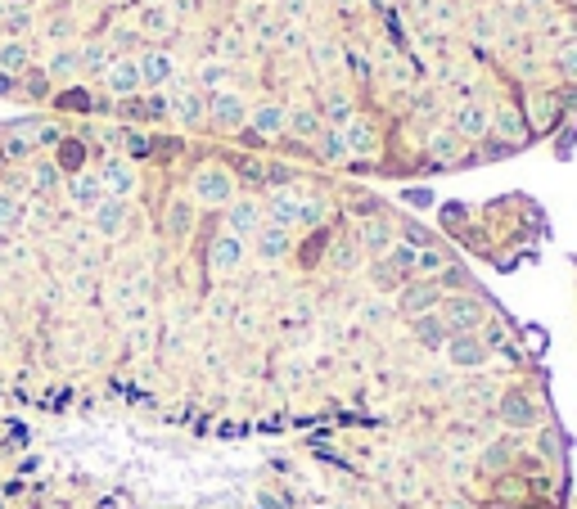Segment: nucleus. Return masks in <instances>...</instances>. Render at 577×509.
Segmentation results:
<instances>
[{"label": "nucleus", "mask_w": 577, "mask_h": 509, "mask_svg": "<svg viewBox=\"0 0 577 509\" xmlns=\"http://www.w3.org/2000/svg\"><path fill=\"white\" fill-rule=\"evenodd\" d=\"M190 194H194L199 208H231L234 203V171L217 167V162L199 167V171L190 176Z\"/></svg>", "instance_id": "1"}, {"label": "nucleus", "mask_w": 577, "mask_h": 509, "mask_svg": "<svg viewBox=\"0 0 577 509\" xmlns=\"http://www.w3.org/2000/svg\"><path fill=\"white\" fill-rule=\"evenodd\" d=\"M443 311V325H447V334H478L482 325H487V307H482V298H473V293H452V298H443L438 302Z\"/></svg>", "instance_id": "2"}, {"label": "nucleus", "mask_w": 577, "mask_h": 509, "mask_svg": "<svg viewBox=\"0 0 577 509\" xmlns=\"http://www.w3.org/2000/svg\"><path fill=\"white\" fill-rule=\"evenodd\" d=\"M298 203H303V185H280L266 194V208L262 217H271V226H298Z\"/></svg>", "instance_id": "3"}, {"label": "nucleus", "mask_w": 577, "mask_h": 509, "mask_svg": "<svg viewBox=\"0 0 577 509\" xmlns=\"http://www.w3.org/2000/svg\"><path fill=\"white\" fill-rule=\"evenodd\" d=\"M402 293V311L415 320V316H429L438 302H443V284L438 279H411V284H402L397 289Z\"/></svg>", "instance_id": "4"}, {"label": "nucleus", "mask_w": 577, "mask_h": 509, "mask_svg": "<svg viewBox=\"0 0 577 509\" xmlns=\"http://www.w3.org/2000/svg\"><path fill=\"white\" fill-rule=\"evenodd\" d=\"M443 352H447V361H452L456 370H478V366H487V357H492L487 343H482L478 334H452Z\"/></svg>", "instance_id": "5"}, {"label": "nucleus", "mask_w": 577, "mask_h": 509, "mask_svg": "<svg viewBox=\"0 0 577 509\" xmlns=\"http://www.w3.org/2000/svg\"><path fill=\"white\" fill-rule=\"evenodd\" d=\"M501 419H505L510 428H532V424L542 419V406H537L523 387H514V392L501 396Z\"/></svg>", "instance_id": "6"}, {"label": "nucleus", "mask_w": 577, "mask_h": 509, "mask_svg": "<svg viewBox=\"0 0 577 509\" xmlns=\"http://www.w3.org/2000/svg\"><path fill=\"white\" fill-rule=\"evenodd\" d=\"M208 118H213V127H222V131L248 127V109H244V100L231 95V91H217V95L208 100Z\"/></svg>", "instance_id": "7"}, {"label": "nucleus", "mask_w": 577, "mask_h": 509, "mask_svg": "<svg viewBox=\"0 0 577 509\" xmlns=\"http://www.w3.org/2000/svg\"><path fill=\"white\" fill-rule=\"evenodd\" d=\"M262 230V203H253V199H234L231 208H226V235L234 240H253Z\"/></svg>", "instance_id": "8"}, {"label": "nucleus", "mask_w": 577, "mask_h": 509, "mask_svg": "<svg viewBox=\"0 0 577 509\" xmlns=\"http://www.w3.org/2000/svg\"><path fill=\"white\" fill-rule=\"evenodd\" d=\"M100 181H104V194L117 199V203H126V199L135 194V167H131L126 158H109V162L100 167Z\"/></svg>", "instance_id": "9"}, {"label": "nucleus", "mask_w": 577, "mask_h": 509, "mask_svg": "<svg viewBox=\"0 0 577 509\" xmlns=\"http://www.w3.org/2000/svg\"><path fill=\"white\" fill-rule=\"evenodd\" d=\"M68 199H73V208H82V212H95L109 194H104V181H100V171H77L73 181H68Z\"/></svg>", "instance_id": "10"}, {"label": "nucleus", "mask_w": 577, "mask_h": 509, "mask_svg": "<svg viewBox=\"0 0 577 509\" xmlns=\"http://www.w3.org/2000/svg\"><path fill=\"white\" fill-rule=\"evenodd\" d=\"M104 86H109V95H117V100L140 95L144 86H140V68H135V59H114V64L104 68Z\"/></svg>", "instance_id": "11"}, {"label": "nucleus", "mask_w": 577, "mask_h": 509, "mask_svg": "<svg viewBox=\"0 0 577 509\" xmlns=\"http://www.w3.org/2000/svg\"><path fill=\"white\" fill-rule=\"evenodd\" d=\"M452 131H456L461 140H487V135H492V113H487L482 104H461V109L452 113Z\"/></svg>", "instance_id": "12"}, {"label": "nucleus", "mask_w": 577, "mask_h": 509, "mask_svg": "<svg viewBox=\"0 0 577 509\" xmlns=\"http://www.w3.org/2000/svg\"><path fill=\"white\" fill-rule=\"evenodd\" d=\"M36 131H41V122H36V118L5 127V131H0V153H5V158H27V153L36 149Z\"/></svg>", "instance_id": "13"}, {"label": "nucleus", "mask_w": 577, "mask_h": 509, "mask_svg": "<svg viewBox=\"0 0 577 509\" xmlns=\"http://www.w3.org/2000/svg\"><path fill=\"white\" fill-rule=\"evenodd\" d=\"M321 131H325V122H321V109H289V118H284V135L289 140H298V144H316L321 140Z\"/></svg>", "instance_id": "14"}, {"label": "nucleus", "mask_w": 577, "mask_h": 509, "mask_svg": "<svg viewBox=\"0 0 577 509\" xmlns=\"http://www.w3.org/2000/svg\"><path fill=\"white\" fill-rule=\"evenodd\" d=\"M208 266L217 270V275H231V270H239L244 266V240H234V235H217L213 240V249H208Z\"/></svg>", "instance_id": "15"}, {"label": "nucleus", "mask_w": 577, "mask_h": 509, "mask_svg": "<svg viewBox=\"0 0 577 509\" xmlns=\"http://www.w3.org/2000/svg\"><path fill=\"white\" fill-rule=\"evenodd\" d=\"M135 68H140V86H163V82H172V73H176V64H172L167 50H144V54L135 59Z\"/></svg>", "instance_id": "16"}, {"label": "nucleus", "mask_w": 577, "mask_h": 509, "mask_svg": "<svg viewBox=\"0 0 577 509\" xmlns=\"http://www.w3.org/2000/svg\"><path fill=\"white\" fill-rule=\"evenodd\" d=\"M284 118H289L284 104H262V109L248 113V131L257 140H275V135H284Z\"/></svg>", "instance_id": "17"}, {"label": "nucleus", "mask_w": 577, "mask_h": 509, "mask_svg": "<svg viewBox=\"0 0 577 509\" xmlns=\"http://www.w3.org/2000/svg\"><path fill=\"white\" fill-rule=\"evenodd\" d=\"M253 244H257V257H266V261H280V257L293 249V235H289L284 226H271V221H262V230L253 235Z\"/></svg>", "instance_id": "18"}, {"label": "nucleus", "mask_w": 577, "mask_h": 509, "mask_svg": "<svg viewBox=\"0 0 577 509\" xmlns=\"http://www.w3.org/2000/svg\"><path fill=\"white\" fill-rule=\"evenodd\" d=\"M393 244H397V240H393V226H388L383 217H370V221L361 226V249H365V253L388 257L393 253Z\"/></svg>", "instance_id": "19"}, {"label": "nucleus", "mask_w": 577, "mask_h": 509, "mask_svg": "<svg viewBox=\"0 0 577 509\" xmlns=\"http://www.w3.org/2000/svg\"><path fill=\"white\" fill-rule=\"evenodd\" d=\"M91 221H95V230H100L104 240H117V235L126 230V203H117V199H104V203L91 212Z\"/></svg>", "instance_id": "20"}, {"label": "nucleus", "mask_w": 577, "mask_h": 509, "mask_svg": "<svg viewBox=\"0 0 577 509\" xmlns=\"http://www.w3.org/2000/svg\"><path fill=\"white\" fill-rule=\"evenodd\" d=\"M172 113H176V122H181V127H199V122L208 118V100H204L199 91H181V95H176V104H172Z\"/></svg>", "instance_id": "21"}, {"label": "nucleus", "mask_w": 577, "mask_h": 509, "mask_svg": "<svg viewBox=\"0 0 577 509\" xmlns=\"http://www.w3.org/2000/svg\"><path fill=\"white\" fill-rule=\"evenodd\" d=\"M411 329H415L420 347H447V338H452L438 311H429V316H415V320H411Z\"/></svg>", "instance_id": "22"}, {"label": "nucleus", "mask_w": 577, "mask_h": 509, "mask_svg": "<svg viewBox=\"0 0 577 509\" xmlns=\"http://www.w3.org/2000/svg\"><path fill=\"white\" fill-rule=\"evenodd\" d=\"M492 135H501L505 149H514V144L528 140V127H523V118L514 109H501V113H492Z\"/></svg>", "instance_id": "23"}, {"label": "nucleus", "mask_w": 577, "mask_h": 509, "mask_svg": "<svg viewBox=\"0 0 577 509\" xmlns=\"http://www.w3.org/2000/svg\"><path fill=\"white\" fill-rule=\"evenodd\" d=\"M27 64H32L27 41H5V45H0V73H5V77H23Z\"/></svg>", "instance_id": "24"}, {"label": "nucleus", "mask_w": 577, "mask_h": 509, "mask_svg": "<svg viewBox=\"0 0 577 509\" xmlns=\"http://www.w3.org/2000/svg\"><path fill=\"white\" fill-rule=\"evenodd\" d=\"M343 140H347V153H374V127H370V118H352L343 127Z\"/></svg>", "instance_id": "25"}, {"label": "nucleus", "mask_w": 577, "mask_h": 509, "mask_svg": "<svg viewBox=\"0 0 577 509\" xmlns=\"http://www.w3.org/2000/svg\"><path fill=\"white\" fill-rule=\"evenodd\" d=\"M352 118H356V113H352V100H347L343 91H334V95L325 100V109H321V122L330 131H343Z\"/></svg>", "instance_id": "26"}, {"label": "nucleus", "mask_w": 577, "mask_h": 509, "mask_svg": "<svg viewBox=\"0 0 577 509\" xmlns=\"http://www.w3.org/2000/svg\"><path fill=\"white\" fill-rule=\"evenodd\" d=\"M447 266H452V261H447L443 249H433V244H429V249H415V279H438Z\"/></svg>", "instance_id": "27"}, {"label": "nucleus", "mask_w": 577, "mask_h": 509, "mask_svg": "<svg viewBox=\"0 0 577 509\" xmlns=\"http://www.w3.org/2000/svg\"><path fill=\"white\" fill-rule=\"evenodd\" d=\"M77 59H82V68H91V73H104V68L114 64V54H109V45H100V41H91V45H82V50H77Z\"/></svg>", "instance_id": "28"}, {"label": "nucleus", "mask_w": 577, "mask_h": 509, "mask_svg": "<svg viewBox=\"0 0 577 509\" xmlns=\"http://www.w3.org/2000/svg\"><path fill=\"white\" fill-rule=\"evenodd\" d=\"M316 144H321V158H325V162H343V158H347V140H343V131H330V127H325Z\"/></svg>", "instance_id": "29"}, {"label": "nucleus", "mask_w": 577, "mask_h": 509, "mask_svg": "<svg viewBox=\"0 0 577 509\" xmlns=\"http://www.w3.org/2000/svg\"><path fill=\"white\" fill-rule=\"evenodd\" d=\"M77 68H82L77 50H55V54H50V68H45V73H50V77H73Z\"/></svg>", "instance_id": "30"}, {"label": "nucleus", "mask_w": 577, "mask_h": 509, "mask_svg": "<svg viewBox=\"0 0 577 509\" xmlns=\"http://www.w3.org/2000/svg\"><path fill=\"white\" fill-rule=\"evenodd\" d=\"M429 149H433V158H443V162H452V158L461 153V135H456V131H438Z\"/></svg>", "instance_id": "31"}, {"label": "nucleus", "mask_w": 577, "mask_h": 509, "mask_svg": "<svg viewBox=\"0 0 577 509\" xmlns=\"http://www.w3.org/2000/svg\"><path fill=\"white\" fill-rule=\"evenodd\" d=\"M32 185H36L41 194L59 190V162H36V167H32Z\"/></svg>", "instance_id": "32"}, {"label": "nucleus", "mask_w": 577, "mask_h": 509, "mask_svg": "<svg viewBox=\"0 0 577 509\" xmlns=\"http://www.w3.org/2000/svg\"><path fill=\"white\" fill-rule=\"evenodd\" d=\"M234 171L244 181H253V185H266V162L262 158H234Z\"/></svg>", "instance_id": "33"}, {"label": "nucleus", "mask_w": 577, "mask_h": 509, "mask_svg": "<svg viewBox=\"0 0 577 509\" xmlns=\"http://www.w3.org/2000/svg\"><path fill=\"white\" fill-rule=\"evenodd\" d=\"M167 230H172V235H185V230H190V203H185V199L167 208Z\"/></svg>", "instance_id": "34"}, {"label": "nucleus", "mask_w": 577, "mask_h": 509, "mask_svg": "<svg viewBox=\"0 0 577 509\" xmlns=\"http://www.w3.org/2000/svg\"><path fill=\"white\" fill-rule=\"evenodd\" d=\"M18 217H23V212H18V199L0 190V230H14V226H18Z\"/></svg>", "instance_id": "35"}, {"label": "nucleus", "mask_w": 577, "mask_h": 509, "mask_svg": "<svg viewBox=\"0 0 577 509\" xmlns=\"http://www.w3.org/2000/svg\"><path fill=\"white\" fill-rule=\"evenodd\" d=\"M555 64H560V73H564V77H577V41H569V45L555 54Z\"/></svg>", "instance_id": "36"}, {"label": "nucleus", "mask_w": 577, "mask_h": 509, "mask_svg": "<svg viewBox=\"0 0 577 509\" xmlns=\"http://www.w3.org/2000/svg\"><path fill=\"white\" fill-rule=\"evenodd\" d=\"M149 149H154V140H149V135H140V131H126V153H131V158H144Z\"/></svg>", "instance_id": "37"}, {"label": "nucleus", "mask_w": 577, "mask_h": 509, "mask_svg": "<svg viewBox=\"0 0 577 509\" xmlns=\"http://www.w3.org/2000/svg\"><path fill=\"white\" fill-rule=\"evenodd\" d=\"M45 73H27V95H45Z\"/></svg>", "instance_id": "38"}, {"label": "nucleus", "mask_w": 577, "mask_h": 509, "mask_svg": "<svg viewBox=\"0 0 577 509\" xmlns=\"http://www.w3.org/2000/svg\"><path fill=\"white\" fill-rule=\"evenodd\" d=\"M64 167H77L82 162V144H64V158H59Z\"/></svg>", "instance_id": "39"}, {"label": "nucleus", "mask_w": 577, "mask_h": 509, "mask_svg": "<svg viewBox=\"0 0 577 509\" xmlns=\"http://www.w3.org/2000/svg\"><path fill=\"white\" fill-rule=\"evenodd\" d=\"M456 509H469V505H464V501H456Z\"/></svg>", "instance_id": "40"}, {"label": "nucleus", "mask_w": 577, "mask_h": 509, "mask_svg": "<svg viewBox=\"0 0 577 509\" xmlns=\"http://www.w3.org/2000/svg\"><path fill=\"white\" fill-rule=\"evenodd\" d=\"M0 158H5V153H0Z\"/></svg>", "instance_id": "41"}, {"label": "nucleus", "mask_w": 577, "mask_h": 509, "mask_svg": "<svg viewBox=\"0 0 577 509\" xmlns=\"http://www.w3.org/2000/svg\"><path fill=\"white\" fill-rule=\"evenodd\" d=\"M573 5H577V0H573Z\"/></svg>", "instance_id": "42"}]
</instances>
